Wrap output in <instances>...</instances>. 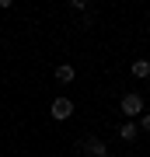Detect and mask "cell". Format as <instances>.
<instances>
[{
	"mask_svg": "<svg viewBox=\"0 0 150 157\" xmlns=\"http://www.w3.org/2000/svg\"><path fill=\"white\" fill-rule=\"evenodd\" d=\"M73 157H108V147H105V140H98V136H87L84 143H77Z\"/></svg>",
	"mask_w": 150,
	"mask_h": 157,
	"instance_id": "cell-1",
	"label": "cell"
},
{
	"mask_svg": "<svg viewBox=\"0 0 150 157\" xmlns=\"http://www.w3.org/2000/svg\"><path fill=\"white\" fill-rule=\"evenodd\" d=\"M119 112H122L126 119H136L140 112H143V98H140L136 91H133V94H126L122 101H119Z\"/></svg>",
	"mask_w": 150,
	"mask_h": 157,
	"instance_id": "cell-2",
	"label": "cell"
},
{
	"mask_svg": "<svg viewBox=\"0 0 150 157\" xmlns=\"http://www.w3.org/2000/svg\"><path fill=\"white\" fill-rule=\"evenodd\" d=\"M49 115L56 119V122H67V119L73 115V101H70V98H56L52 108H49Z\"/></svg>",
	"mask_w": 150,
	"mask_h": 157,
	"instance_id": "cell-3",
	"label": "cell"
},
{
	"mask_svg": "<svg viewBox=\"0 0 150 157\" xmlns=\"http://www.w3.org/2000/svg\"><path fill=\"white\" fill-rule=\"evenodd\" d=\"M129 70H133L136 80H143V77H150V59H133V67H129Z\"/></svg>",
	"mask_w": 150,
	"mask_h": 157,
	"instance_id": "cell-4",
	"label": "cell"
},
{
	"mask_svg": "<svg viewBox=\"0 0 150 157\" xmlns=\"http://www.w3.org/2000/svg\"><path fill=\"white\" fill-rule=\"evenodd\" d=\"M136 136H140V129H136L133 122H122V126H119V140H126V143H133Z\"/></svg>",
	"mask_w": 150,
	"mask_h": 157,
	"instance_id": "cell-5",
	"label": "cell"
},
{
	"mask_svg": "<svg viewBox=\"0 0 150 157\" xmlns=\"http://www.w3.org/2000/svg\"><path fill=\"white\" fill-rule=\"evenodd\" d=\"M56 80H60V84H70V80H73V67L60 63V67H56Z\"/></svg>",
	"mask_w": 150,
	"mask_h": 157,
	"instance_id": "cell-6",
	"label": "cell"
},
{
	"mask_svg": "<svg viewBox=\"0 0 150 157\" xmlns=\"http://www.w3.org/2000/svg\"><path fill=\"white\" fill-rule=\"evenodd\" d=\"M140 126H143L147 133H150V112H147V115H140Z\"/></svg>",
	"mask_w": 150,
	"mask_h": 157,
	"instance_id": "cell-7",
	"label": "cell"
}]
</instances>
